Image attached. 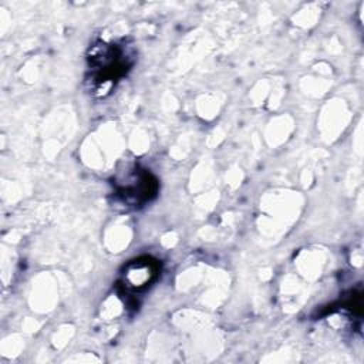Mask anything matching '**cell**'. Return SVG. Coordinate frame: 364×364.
Returning a JSON list of instances; mask_svg holds the SVG:
<instances>
[{"label":"cell","instance_id":"cell-1","mask_svg":"<svg viewBox=\"0 0 364 364\" xmlns=\"http://www.w3.org/2000/svg\"><path fill=\"white\" fill-rule=\"evenodd\" d=\"M92 80L95 84H111L129 67L127 53L114 44L95 46L90 57Z\"/></svg>","mask_w":364,"mask_h":364},{"label":"cell","instance_id":"cell-2","mask_svg":"<svg viewBox=\"0 0 364 364\" xmlns=\"http://www.w3.org/2000/svg\"><path fill=\"white\" fill-rule=\"evenodd\" d=\"M158 276V262L151 257L135 259L127 264L122 273V283L127 291L145 290Z\"/></svg>","mask_w":364,"mask_h":364},{"label":"cell","instance_id":"cell-3","mask_svg":"<svg viewBox=\"0 0 364 364\" xmlns=\"http://www.w3.org/2000/svg\"><path fill=\"white\" fill-rule=\"evenodd\" d=\"M132 183H125L118 188V193L124 198V200H129L132 203H142L149 200L152 195L156 192V182L151 178L148 172L138 171L131 175Z\"/></svg>","mask_w":364,"mask_h":364}]
</instances>
